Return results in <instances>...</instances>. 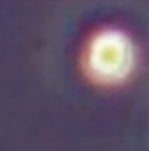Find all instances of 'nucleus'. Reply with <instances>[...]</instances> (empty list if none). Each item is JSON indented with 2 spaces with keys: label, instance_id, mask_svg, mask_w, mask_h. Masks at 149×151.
Listing matches in <instances>:
<instances>
[{
  "label": "nucleus",
  "instance_id": "obj_1",
  "mask_svg": "<svg viewBox=\"0 0 149 151\" xmlns=\"http://www.w3.org/2000/svg\"><path fill=\"white\" fill-rule=\"evenodd\" d=\"M132 46L120 33L107 31L92 42L88 52V65L94 77L113 82L126 77L132 67Z\"/></svg>",
  "mask_w": 149,
  "mask_h": 151
}]
</instances>
